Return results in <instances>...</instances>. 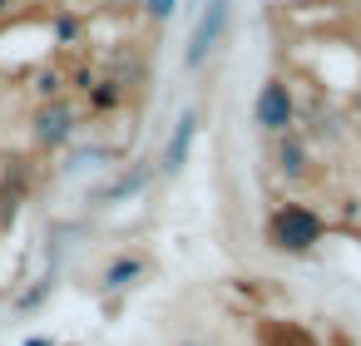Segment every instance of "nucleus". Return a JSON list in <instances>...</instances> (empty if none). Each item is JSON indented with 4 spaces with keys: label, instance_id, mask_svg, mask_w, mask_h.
Here are the masks:
<instances>
[{
    "label": "nucleus",
    "instance_id": "f257e3e1",
    "mask_svg": "<svg viewBox=\"0 0 361 346\" xmlns=\"http://www.w3.org/2000/svg\"><path fill=\"white\" fill-rule=\"evenodd\" d=\"M322 233H326V223L307 203H277L272 218H267V247L272 252H287V257H307L322 242Z\"/></svg>",
    "mask_w": 361,
    "mask_h": 346
},
{
    "label": "nucleus",
    "instance_id": "f03ea898",
    "mask_svg": "<svg viewBox=\"0 0 361 346\" xmlns=\"http://www.w3.org/2000/svg\"><path fill=\"white\" fill-rule=\"evenodd\" d=\"M30 134H35V144L40 149H65V144H75V134H80V109L60 94V99H45V104H35V114H30Z\"/></svg>",
    "mask_w": 361,
    "mask_h": 346
},
{
    "label": "nucleus",
    "instance_id": "7ed1b4c3",
    "mask_svg": "<svg viewBox=\"0 0 361 346\" xmlns=\"http://www.w3.org/2000/svg\"><path fill=\"white\" fill-rule=\"evenodd\" d=\"M228 25H233V0H208V11L198 16V25H193V35H188L183 65H188V70H203V60L223 45Z\"/></svg>",
    "mask_w": 361,
    "mask_h": 346
},
{
    "label": "nucleus",
    "instance_id": "20e7f679",
    "mask_svg": "<svg viewBox=\"0 0 361 346\" xmlns=\"http://www.w3.org/2000/svg\"><path fill=\"white\" fill-rule=\"evenodd\" d=\"M252 119H257V129L272 134V139L287 134V129H297V94H292V85H287V80H267V85L257 89Z\"/></svg>",
    "mask_w": 361,
    "mask_h": 346
},
{
    "label": "nucleus",
    "instance_id": "39448f33",
    "mask_svg": "<svg viewBox=\"0 0 361 346\" xmlns=\"http://www.w3.org/2000/svg\"><path fill=\"white\" fill-rule=\"evenodd\" d=\"M193 139H198V114L188 109V114H178L173 134L164 139V154H159V163H164L169 173H178V168L188 163V154H193Z\"/></svg>",
    "mask_w": 361,
    "mask_h": 346
},
{
    "label": "nucleus",
    "instance_id": "423d86ee",
    "mask_svg": "<svg viewBox=\"0 0 361 346\" xmlns=\"http://www.w3.org/2000/svg\"><path fill=\"white\" fill-rule=\"evenodd\" d=\"M307 163H312V144H307V134H297V129L277 134V173L297 183V178L307 173Z\"/></svg>",
    "mask_w": 361,
    "mask_h": 346
},
{
    "label": "nucleus",
    "instance_id": "0eeeda50",
    "mask_svg": "<svg viewBox=\"0 0 361 346\" xmlns=\"http://www.w3.org/2000/svg\"><path fill=\"white\" fill-rule=\"evenodd\" d=\"M85 94H90V109H94V114H114L129 89H124V80H94Z\"/></svg>",
    "mask_w": 361,
    "mask_h": 346
},
{
    "label": "nucleus",
    "instance_id": "6e6552de",
    "mask_svg": "<svg viewBox=\"0 0 361 346\" xmlns=\"http://www.w3.org/2000/svg\"><path fill=\"white\" fill-rule=\"evenodd\" d=\"M139 277H144V257H114L109 272H104V287H109V292H124V287H134Z\"/></svg>",
    "mask_w": 361,
    "mask_h": 346
},
{
    "label": "nucleus",
    "instance_id": "1a4fd4ad",
    "mask_svg": "<svg viewBox=\"0 0 361 346\" xmlns=\"http://www.w3.org/2000/svg\"><path fill=\"white\" fill-rule=\"evenodd\" d=\"M262 346H317L302 326H267L262 331Z\"/></svg>",
    "mask_w": 361,
    "mask_h": 346
},
{
    "label": "nucleus",
    "instance_id": "9d476101",
    "mask_svg": "<svg viewBox=\"0 0 361 346\" xmlns=\"http://www.w3.org/2000/svg\"><path fill=\"white\" fill-rule=\"evenodd\" d=\"M50 30H55V40H60V45H80V30H85V25H80V16H75V11H60V16L50 20Z\"/></svg>",
    "mask_w": 361,
    "mask_h": 346
},
{
    "label": "nucleus",
    "instance_id": "9b49d317",
    "mask_svg": "<svg viewBox=\"0 0 361 346\" xmlns=\"http://www.w3.org/2000/svg\"><path fill=\"white\" fill-rule=\"evenodd\" d=\"M35 94H40V104H45V99H60V94H65V75H60V70H40V75H35Z\"/></svg>",
    "mask_w": 361,
    "mask_h": 346
},
{
    "label": "nucleus",
    "instance_id": "f8f14e48",
    "mask_svg": "<svg viewBox=\"0 0 361 346\" xmlns=\"http://www.w3.org/2000/svg\"><path fill=\"white\" fill-rule=\"evenodd\" d=\"M144 6V16L154 20V25H164V20H173V11H178V0H139Z\"/></svg>",
    "mask_w": 361,
    "mask_h": 346
},
{
    "label": "nucleus",
    "instance_id": "ddd939ff",
    "mask_svg": "<svg viewBox=\"0 0 361 346\" xmlns=\"http://www.w3.org/2000/svg\"><path fill=\"white\" fill-rule=\"evenodd\" d=\"M70 80H75V89H90V85H94V70H75Z\"/></svg>",
    "mask_w": 361,
    "mask_h": 346
},
{
    "label": "nucleus",
    "instance_id": "4468645a",
    "mask_svg": "<svg viewBox=\"0 0 361 346\" xmlns=\"http://www.w3.org/2000/svg\"><path fill=\"white\" fill-rule=\"evenodd\" d=\"M16 6H20V0H0V16H11Z\"/></svg>",
    "mask_w": 361,
    "mask_h": 346
},
{
    "label": "nucleus",
    "instance_id": "2eb2a0df",
    "mask_svg": "<svg viewBox=\"0 0 361 346\" xmlns=\"http://www.w3.org/2000/svg\"><path fill=\"white\" fill-rule=\"evenodd\" d=\"M25 346H55V341H25Z\"/></svg>",
    "mask_w": 361,
    "mask_h": 346
},
{
    "label": "nucleus",
    "instance_id": "dca6fc26",
    "mask_svg": "<svg viewBox=\"0 0 361 346\" xmlns=\"http://www.w3.org/2000/svg\"><path fill=\"white\" fill-rule=\"evenodd\" d=\"M183 346H198V341H183Z\"/></svg>",
    "mask_w": 361,
    "mask_h": 346
},
{
    "label": "nucleus",
    "instance_id": "f3484780",
    "mask_svg": "<svg viewBox=\"0 0 361 346\" xmlns=\"http://www.w3.org/2000/svg\"><path fill=\"white\" fill-rule=\"evenodd\" d=\"M356 6H361V0H356Z\"/></svg>",
    "mask_w": 361,
    "mask_h": 346
}]
</instances>
